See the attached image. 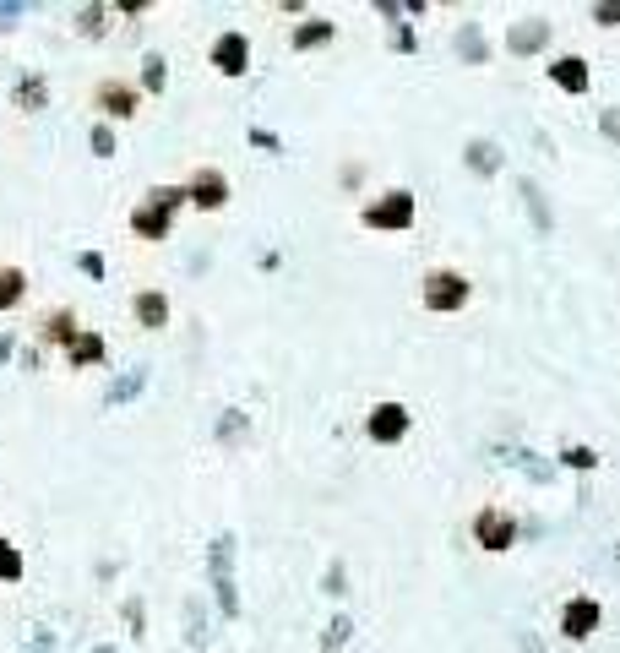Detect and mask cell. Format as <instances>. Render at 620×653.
Segmentation results:
<instances>
[{
	"label": "cell",
	"instance_id": "cell-29",
	"mask_svg": "<svg viewBox=\"0 0 620 653\" xmlns=\"http://www.w3.org/2000/svg\"><path fill=\"white\" fill-rule=\"evenodd\" d=\"M218 436H223V441L245 436V414H240V409H229V414H223V425H218Z\"/></svg>",
	"mask_w": 620,
	"mask_h": 653
},
{
	"label": "cell",
	"instance_id": "cell-13",
	"mask_svg": "<svg viewBox=\"0 0 620 653\" xmlns=\"http://www.w3.org/2000/svg\"><path fill=\"white\" fill-rule=\"evenodd\" d=\"M131 316H136V327L164 332V327H169V294H164V289H142V294L131 300Z\"/></svg>",
	"mask_w": 620,
	"mask_h": 653
},
{
	"label": "cell",
	"instance_id": "cell-7",
	"mask_svg": "<svg viewBox=\"0 0 620 653\" xmlns=\"http://www.w3.org/2000/svg\"><path fill=\"white\" fill-rule=\"evenodd\" d=\"M207 60H213V71L218 77H245V71H251V39H245V33H218L213 39V49H207Z\"/></svg>",
	"mask_w": 620,
	"mask_h": 653
},
{
	"label": "cell",
	"instance_id": "cell-3",
	"mask_svg": "<svg viewBox=\"0 0 620 653\" xmlns=\"http://www.w3.org/2000/svg\"><path fill=\"white\" fill-rule=\"evenodd\" d=\"M419 300H425V311H463L468 278L452 273V267H436V273H425V283H419Z\"/></svg>",
	"mask_w": 620,
	"mask_h": 653
},
{
	"label": "cell",
	"instance_id": "cell-31",
	"mask_svg": "<svg viewBox=\"0 0 620 653\" xmlns=\"http://www.w3.org/2000/svg\"><path fill=\"white\" fill-rule=\"evenodd\" d=\"M126 626H131V637H147L142 632V599H126Z\"/></svg>",
	"mask_w": 620,
	"mask_h": 653
},
{
	"label": "cell",
	"instance_id": "cell-22",
	"mask_svg": "<svg viewBox=\"0 0 620 653\" xmlns=\"http://www.w3.org/2000/svg\"><path fill=\"white\" fill-rule=\"evenodd\" d=\"M22 572H28V561H22V545L0 534V583H22Z\"/></svg>",
	"mask_w": 620,
	"mask_h": 653
},
{
	"label": "cell",
	"instance_id": "cell-21",
	"mask_svg": "<svg viewBox=\"0 0 620 653\" xmlns=\"http://www.w3.org/2000/svg\"><path fill=\"white\" fill-rule=\"evenodd\" d=\"M544 39H550V22H523V28L506 33V44H512V55H533Z\"/></svg>",
	"mask_w": 620,
	"mask_h": 653
},
{
	"label": "cell",
	"instance_id": "cell-18",
	"mask_svg": "<svg viewBox=\"0 0 620 653\" xmlns=\"http://www.w3.org/2000/svg\"><path fill=\"white\" fill-rule=\"evenodd\" d=\"M136 88H147V98H158L169 88V60L158 55V49H147V55H142V77H136Z\"/></svg>",
	"mask_w": 620,
	"mask_h": 653
},
{
	"label": "cell",
	"instance_id": "cell-30",
	"mask_svg": "<svg viewBox=\"0 0 620 653\" xmlns=\"http://www.w3.org/2000/svg\"><path fill=\"white\" fill-rule=\"evenodd\" d=\"M523 196H528V207H533V218H539V229H550V213H544V196L533 191V186H523Z\"/></svg>",
	"mask_w": 620,
	"mask_h": 653
},
{
	"label": "cell",
	"instance_id": "cell-8",
	"mask_svg": "<svg viewBox=\"0 0 620 653\" xmlns=\"http://www.w3.org/2000/svg\"><path fill=\"white\" fill-rule=\"evenodd\" d=\"M474 539L485 550H512L517 545V517L506 512V507H485L474 517Z\"/></svg>",
	"mask_w": 620,
	"mask_h": 653
},
{
	"label": "cell",
	"instance_id": "cell-25",
	"mask_svg": "<svg viewBox=\"0 0 620 653\" xmlns=\"http://www.w3.org/2000/svg\"><path fill=\"white\" fill-rule=\"evenodd\" d=\"M561 463H566V468H582V474H588V468H599V452H593V447H566V452H561Z\"/></svg>",
	"mask_w": 620,
	"mask_h": 653
},
{
	"label": "cell",
	"instance_id": "cell-6",
	"mask_svg": "<svg viewBox=\"0 0 620 653\" xmlns=\"http://www.w3.org/2000/svg\"><path fill=\"white\" fill-rule=\"evenodd\" d=\"M359 224H365V229H408V224H414V196L387 191L381 202H370L365 213H359Z\"/></svg>",
	"mask_w": 620,
	"mask_h": 653
},
{
	"label": "cell",
	"instance_id": "cell-5",
	"mask_svg": "<svg viewBox=\"0 0 620 653\" xmlns=\"http://www.w3.org/2000/svg\"><path fill=\"white\" fill-rule=\"evenodd\" d=\"M93 104L104 109L109 120H136V109H142V88L126 82V77H104L93 88Z\"/></svg>",
	"mask_w": 620,
	"mask_h": 653
},
{
	"label": "cell",
	"instance_id": "cell-27",
	"mask_svg": "<svg viewBox=\"0 0 620 653\" xmlns=\"http://www.w3.org/2000/svg\"><path fill=\"white\" fill-rule=\"evenodd\" d=\"M77 267H82L88 278H104V273H109V262H104L98 251H77Z\"/></svg>",
	"mask_w": 620,
	"mask_h": 653
},
{
	"label": "cell",
	"instance_id": "cell-26",
	"mask_svg": "<svg viewBox=\"0 0 620 653\" xmlns=\"http://www.w3.org/2000/svg\"><path fill=\"white\" fill-rule=\"evenodd\" d=\"M349 632H354L349 615H338V621H332L327 632H321V648H343V643H349Z\"/></svg>",
	"mask_w": 620,
	"mask_h": 653
},
{
	"label": "cell",
	"instance_id": "cell-1",
	"mask_svg": "<svg viewBox=\"0 0 620 653\" xmlns=\"http://www.w3.org/2000/svg\"><path fill=\"white\" fill-rule=\"evenodd\" d=\"M180 207H191V202H185V186H153L142 202L131 207V234H136V240H147V245L169 240Z\"/></svg>",
	"mask_w": 620,
	"mask_h": 653
},
{
	"label": "cell",
	"instance_id": "cell-36",
	"mask_svg": "<svg viewBox=\"0 0 620 653\" xmlns=\"http://www.w3.org/2000/svg\"><path fill=\"white\" fill-rule=\"evenodd\" d=\"M11 349H17V332H0V365L11 360Z\"/></svg>",
	"mask_w": 620,
	"mask_h": 653
},
{
	"label": "cell",
	"instance_id": "cell-35",
	"mask_svg": "<svg viewBox=\"0 0 620 653\" xmlns=\"http://www.w3.org/2000/svg\"><path fill=\"white\" fill-rule=\"evenodd\" d=\"M327 594H343V566H327Z\"/></svg>",
	"mask_w": 620,
	"mask_h": 653
},
{
	"label": "cell",
	"instance_id": "cell-24",
	"mask_svg": "<svg viewBox=\"0 0 620 653\" xmlns=\"http://www.w3.org/2000/svg\"><path fill=\"white\" fill-rule=\"evenodd\" d=\"M88 142H93V153L98 158H115V131L104 126V120H93V131H88Z\"/></svg>",
	"mask_w": 620,
	"mask_h": 653
},
{
	"label": "cell",
	"instance_id": "cell-32",
	"mask_svg": "<svg viewBox=\"0 0 620 653\" xmlns=\"http://www.w3.org/2000/svg\"><path fill=\"white\" fill-rule=\"evenodd\" d=\"M17 22H22V6L17 0H0V28H17Z\"/></svg>",
	"mask_w": 620,
	"mask_h": 653
},
{
	"label": "cell",
	"instance_id": "cell-9",
	"mask_svg": "<svg viewBox=\"0 0 620 653\" xmlns=\"http://www.w3.org/2000/svg\"><path fill=\"white\" fill-rule=\"evenodd\" d=\"M365 436L381 441V447L403 441L408 436V409H403V403H376V409L365 414Z\"/></svg>",
	"mask_w": 620,
	"mask_h": 653
},
{
	"label": "cell",
	"instance_id": "cell-10",
	"mask_svg": "<svg viewBox=\"0 0 620 653\" xmlns=\"http://www.w3.org/2000/svg\"><path fill=\"white\" fill-rule=\"evenodd\" d=\"M77 311L71 305H60V311H44L39 316V349H71L77 343Z\"/></svg>",
	"mask_w": 620,
	"mask_h": 653
},
{
	"label": "cell",
	"instance_id": "cell-2",
	"mask_svg": "<svg viewBox=\"0 0 620 653\" xmlns=\"http://www.w3.org/2000/svg\"><path fill=\"white\" fill-rule=\"evenodd\" d=\"M207 566H213V594L223 615H240V588H234V534H218L213 550H207Z\"/></svg>",
	"mask_w": 620,
	"mask_h": 653
},
{
	"label": "cell",
	"instance_id": "cell-11",
	"mask_svg": "<svg viewBox=\"0 0 620 653\" xmlns=\"http://www.w3.org/2000/svg\"><path fill=\"white\" fill-rule=\"evenodd\" d=\"M599 599H572V605L561 610V632L572 637V643H582V637H593L599 632Z\"/></svg>",
	"mask_w": 620,
	"mask_h": 653
},
{
	"label": "cell",
	"instance_id": "cell-34",
	"mask_svg": "<svg viewBox=\"0 0 620 653\" xmlns=\"http://www.w3.org/2000/svg\"><path fill=\"white\" fill-rule=\"evenodd\" d=\"M392 49H414V28H403V22H398V28H392Z\"/></svg>",
	"mask_w": 620,
	"mask_h": 653
},
{
	"label": "cell",
	"instance_id": "cell-12",
	"mask_svg": "<svg viewBox=\"0 0 620 653\" xmlns=\"http://www.w3.org/2000/svg\"><path fill=\"white\" fill-rule=\"evenodd\" d=\"M109 360V343H104V332H93V327H82L77 332V343L66 349V365L71 371H93V365H104Z\"/></svg>",
	"mask_w": 620,
	"mask_h": 653
},
{
	"label": "cell",
	"instance_id": "cell-4",
	"mask_svg": "<svg viewBox=\"0 0 620 653\" xmlns=\"http://www.w3.org/2000/svg\"><path fill=\"white\" fill-rule=\"evenodd\" d=\"M185 202L196 207V213H223L229 207V175L213 164H202L191 180H185Z\"/></svg>",
	"mask_w": 620,
	"mask_h": 653
},
{
	"label": "cell",
	"instance_id": "cell-28",
	"mask_svg": "<svg viewBox=\"0 0 620 653\" xmlns=\"http://www.w3.org/2000/svg\"><path fill=\"white\" fill-rule=\"evenodd\" d=\"M457 49H463L468 60H485V44H479V33H474V28H463V33H457Z\"/></svg>",
	"mask_w": 620,
	"mask_h": 653
},
{
	"label": "cell",
	"instance_id": "cell-37",
	"mask_svg": "<svg viewBox=\"0 0 620 653\" xmlns=\"http://www.w3.org/2000/svg\"><path fill=\"white\" fill-rule=\"evenodd\" d=\"M251 142H256V147H272V153H278V137H272V131H262V126L251 131Z\"/></svg>",
	"mask_w": 620,
	"mask_h": 653
},
{
	"label": "cell",
	"instance_id": "cell-23",
	"mask_svg": "<svg viewBox=\"0 0 620 653\" xmlns=\"http://www.w3.org/2000/svg\"><path fill=\"white\" fill-rule=\"evenodd\" d=\"M468 164H474L479 175H495V169H501V147L495 142H468Z\"/></svg>",
	"mask_w": 620,
	"mask_h": 653
},
{
	"label": "cell",
	"instance_id": "cell-19",
	"mask_svg": "<svg viewBox=\"0 0 620 653\" xmlns=\"http://www.w3.org/2000/svg\"><path fill=\"white\" fill-rule=\"evenodd\" d=\"M109 28H115V6H98V0H93V6L77 11V33H82V39H104Z\"/></svg>",
	"mask_w": 620,
	"mask_h": 653
},
{
	"label": "cell",
	"instance_id": "cell-16",
	"mask_svg": "<svg viewBox=\"0 0 620 653\" xmlns=\"http://www.w3.org/2000/svg\"><path fill=\"white\" fill-rule=\"evenodd\" d=\"M142 387H147V365H131L126 376H115V381L104 387V409H120V403H131Z\"/></svg>",
	"mask_w": 620,
	"mask_h": 653
},
{
	"label": "cell",
	"instance_id": "cell-15",
	"mask_svg": "<svg viewBox=\"0 0 620 653\" xmlns=\"http://www.w3.org/2000/svg\"><path fill=\"white\" fill-rule=\"evenodd\" d=\"M22 300H28V273L17 262H0V316L17 311Z\"/></svg>",
	"mask_w": 620,
	"mask_h": 653
},
{
	"label": "cell",
	"instance_id": "cell-38",
	"mask_svg": "<svg viewBox=\"0 0 620 653\" xmlns=\"http://www.w3.org/2000/svg\"><path fill=\"white\" fill-rule=\"evenodd\" d=\"M604 131H610V137L620 142V109H604Z\"/></svg>",
	"mask_w": 620,
	"mask_h": 653
},
{
	"label": "cell",
	"instance_id": "cell-17",
	"mask_svg": "<svg viewBox=\"0 0 620 653\" xmlns=\"http://www.w3.org/2000/svg\"><path fill=\"white\" fill-rule=\"evenodd\" d=\"M550 77H555V88H566V93H588V60L561 55V60H550Z\"/></svg>",
	"mask_w": 620,
	"mask_h": 653
},
{
	"label": "cell",
	"instance_id": "cell-20",
	"mask_svg": "<svg viewBox=\"0 0 620 653\" xmlns=\"http://www.w3.org/2000/svg\"><path fill=\"white\" fill-rule=\"evenodd\" d=\"M332 39H338V22H327V17H310V22L294 28V49H321Z\"/></svg>",
	"mask_w": 620,
	"mask_h": 653
},
{
	"label": "cell",
	"instance_id": "cell-33",
	"mask_svg": "<svg viewBox=\"0 0 620 653\" xmlns=\"http://www.w3.org/2000/svg\"><path fill=\"white\" fill-rule=\"evenodd\" d=\"M593 22H604V28H620V6H593Z\"/></svg>",
	"mask_w": 620,
	"mask_h": 653
},
{
	"label": "cell",
	"instance_id": "cell-14",
	"mask_svg": "<svg viewBox=\"0 0 620 653\" xmlns=\"http://www.w3.org/2000/svg\"><path fill=\"white\" fill-rule=\"evenodd\" d=\"M11 104H17L22 115H39V109H49V82L39 71H22L17 88H11Z\"/></svg>",
	"mask_w": 620,
	"mask_h": 653
},
{
	"label": "cell",
	"instance_id": "cell-39",
	"mask_svg": "<svg viewBox=\"0 0 620 653\" xmlns=\"http://www.w3.org/2000/svg\"><path fill=\"white\" fill-rule=\"evenodd\" d=\"M93 653H115V648H93Z\"/></svg>",
	"mask_w": 620,
	"mask_h": 653
}]
</instances>
